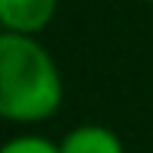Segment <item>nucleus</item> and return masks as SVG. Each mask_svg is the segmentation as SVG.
Returning <instances> with one entry per match:
<instances>
[{
  "label": "nucleus",
  "mask_w": 153,
  "mask_h": 153,
  "mask_svg": "<svg viewBox=\"0 0 153 153\" xmlns=\"http://www.w3.org/2000/svg\"><path fill=\"white\" fill-rule=\"evenodd\" d=\"M62 103L53 56L28 34L0 38V113L10 122H44Z\"/></svg>",
  "instance_id": "nucleus-1"
},
{
  "label": "nucleus",
  "mask_w": 153,
  "mask_h": 153,
  "mask_svg": "<svg viewBox=\"0 0 153 153\" xmlns=\"http://www.w3.org/2000/svg\"><path fill=\"white\" fill-rule=\"evenodd\" d=\"M56 13V0H0V22L10 34L41 31Z\"/></svg>",
  "instance_id": "nucleus-2"
},
{
  "label": "nucleus",
  "mask_w": 153,
  "mask_h": 153,
  "mask_svg": "<svg viewBox=\"0 0 153 153\" xmlns=\"http://www.w3.org/2000/svg\"><path fill=\"white\" fill-rule=\"evenodd\" d=\"M59 153H125L122 137L106 125H78L59 144Z\"/></svg>",
  "instance_id": "nucleus-3"
},
{
  "label": "nucleus",
  "mask_w": 153,
  "mask_h": 153,
  "mask_svg": "<svg viewBox=\"0 0 153 153\" xmlns=\"http://www.w3.org/2000/svg\"><path fill=\"white\" fill-rule=\"evenodd\" d=\"M0 153H59V144L38 137V134H19L13 141H6Z\"/></svg>",
  "instance_id": "nucleus-4"
}]
</instances>
